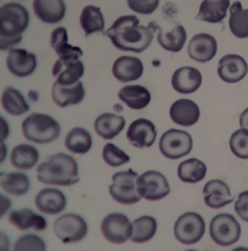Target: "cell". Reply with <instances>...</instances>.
Segmentation results:
<instances>
[{"instance_id":"cell-1","label":"cell","mask_w":248,"mask_h":251,"mask_svg":"<svg viewBox=\"0 0 248 251\" xmlns=\"http://www.w3.org/2000/svg\"><path fill=\"white\" fill-rule=\"evenodd\" d=\"M158 27L155 22L150 23L148 26L140 25V21L135 15L122 16L104 34L119 50L141 53L151 45Z\"/></svg>"},{"instance_id":"cell-2","label":"cell","mask_w":248,"mask_h":251,"mask_svg":"<svg viewBox=\"0 0 248 251\" xmlns=\"http://www.w3.org/2000/svg\"><path fill=\"white\" fill-rule=\"evenodd\" d=\"M37 179L41 184L71 186L80 180L79 167L75 159L67 154L47 156L37 169Z\"/></svg>"},{"instance_id":"cell-3","label":"cell","mask_w":248,"mask_h":251,"mask_svg":"<svg viewBox=\"0 0 248 251\" xmlns=\"http://www.w3.org/2000/svg\"><path fill=\"white\" fill-rule=\"evenodd\" d=\"M0 21L1 50H11L22 41V34L28 26V11L21 4L8 2L0 9Z\"/></svg>"},{"instance_id":"cell-4","label":"cell","mask_w":248,"mask_h":251,"mask_svg":"<svg viewBox=\"0 0 248 251\" xmlns=\"http://www.w3.org/2000/svg\"><path fill=\"white\" fill-rule=\"evenodd\" d=\"M25 139L38 144H47L58 139L61 126L52 117L41 113H33L22 123Z\"/></svg>"},{"instance_id":"cell-5","label":"cell","mask_w":248,"mask_h":251,"mask_svg":"<svg viewBox=\"0 0 248 251\" xmlns=\"http://www.w3.org/2000/svg\"><path fill=\"white\" fill-rule=\"evenodd\" d=\"M138 174L129 169L113 175V184L109 187L112 199L122 204H134L139 202L141 197L137 192L136 181Z\"/></svg>"},{"instance_id":"cell-6","label":"cell","mask_w":248,"mask_h":251,"mask_svg":"<svg viewBox=\"0 0 248 251\" xmlns=\"http://www.w3.org/2000/svg\"><path fill=\"white\" fill-rule=\"evenodd\" d=\"M209 234L219 246L229 247L236 244L241 237V225L230 214H219L211 221Z\"/></svg>"},{"instance_id":"cell-7","label":"cell","mask_w":248,"mask_h":251,"mask_svg":"<svg viewBox=\"0 0 248 251\" xmlns=\"http://www.w3.org/2000/svg\"><path fill=\"white\" fill-rule=\"evenodd\" d=\"M205 223L196 212H186L179 216L174 226V234L178 241L185 245L196 244L203 237Z\"/></svg>"},{"instance_id":"cell-8","label":"cell","mask_w":248,"mask_h":251,"mask_svg":"<svg viewBox=\"0 0 248 251\" xmlns=\"http://www.w3.org/2000/svg\"><path fill=\"white\" fill-rule=\"evenodd\" d=\"M193 141L190 134L182 130L172 128L165 131L159 141V150L163 156L178 159L190 153Z\"/></svg>"},{"instance_id":"cell-9","label":"cell","mask_w":248,"mask_h":251,"mask_svg":"<svg viewBox=\"0 0 248 251\" xmlns=\"http://www.w3.org/2000/svg\"><path fill=\"white\" fill-rule=\"evenodd\" d=\"M54 231L57 237L64 244H74L86 237L88 226L79 215L66 214L55 221Z\"/></svg>"},{"instance_id":"cell-10","label":"cell","mask_w":248,"mask_h":251,"mask_svg":"<svg viewBox=\"0 0 248 251\" xmlns=\"http://www.w3.org/2000/svg\"><path fill=\"white\" fill-rule=\"evenodd\" d=\"M137 192L146 200H161L169 195L171 188L167 178L158 171H149L137 178Z\"/></svg>"},{"instance_id":"cell-11","label":"cell","mask_w":248,"mask_h":251,"mask_svg":"<svg viewBox=\"0 0 248 251\" xmlns=\"http://www.w3.org/2000/svg\"><path fill=\"white\" fill-rule=\"evenodd\" d=\"M100 229L104 238L113 244H124L132 236V223L125 215L117 212L106 216Z\"/></svg>"},{"instance_id":"cell-12","label":"cell","mask_w":248,"mask_h":251,"mask_svg":"<svg viewBox=\"0 0 248 251\" xmlns=\"http://www.w3.org/2000/svg\"><path fill=\"white\" fill-rule=\"evenodd\" d=\"M127 138L133 147L143 149L153 146L157 138V130L153 122L139 118L131 123L127 131Z\"/></svg>"},{"instance_id":"cell-13","label":"cell","mask_w":248,"mask_h":251,"mask_svg":"<svg viewBox=\"0 0 248 251\" xmlns=\"http://www.w3.org/2000/svg\"><path fill=\"white\" fill-rule=\"evenodd\" d=\"M217 73L225 83H238L248 74V63L241 55L226 54L219 62Z\"/></svg>"},{"instance_id":"cell-14","label":"cell","mask_w":248,"mask_h":251,"mask_svg":"<svg viewBox=\"0 0 248 251\" xmlns=\"http://www.w3.org/2000/svg\"><path fill=\"white\" fill-rule=\"evenodd\" d=\"M38 65L36 55L25 49H12L8 53L6 66L13 75L26 77L31 75Z\"/></svg>"},{"instance_id":"cell-15","label":"cell","mask_w":248,"mask_h":251,"mask_svg":"<svg viewBox=\"0 0 248 251\" xmlns=\"http://www.w3.org/2000/svg\"><path fill=\"white\" fill-rule=\"evenodd\" d=\"M83 62L79 58H71L68 60L58 59L52 69V75L56 77L55 82L62 86H71L78 83L84 74Z\"/></svg>"},{"instance_id":"cell-16","label":"cell","mask_w":248,"mask_h":251,"mask_svg":"<svg viewBox=\"0 0 248 251\" xmlns=\"http://www.w3.org/2000/svg\"><path fill=\"white\" fill-rule=\"evenodd\" d=\"M217 51V40L213 35L205 33L195 35L188 47L189 57L201 63L212 60L216 56Z\"/></svg>"},{"instance_id":"cell-17","label":"cell","mask_w":248,"mask_h":251,"mask_svg":"<svg viewBox=\"0 0 248 251\" xmlns=\"http://www.w3.org/2000/svg\"><path fill=\"white\" fill-rule=\"evenodd\" d=\"M204 201L208 207L214 209L224 208L234 201L229 186L223 180H209L204 186Z\"/></svg>"},{"instance_id":"cell-18","label":"cell","mask_w":248,"mask_h":251,"mask_svg":"<svg viewBox=\"0 0 248 251\" xmlns=\"http://www.w3.org/2000/svg\"><path fill=\"white\" fill-rule=\"evenodd\" d=\"M203 76L197 69L191 66L179 68L172 77L174 90L179 94H190L201 86Z\"/></svg>"},{"instance_id":"cell-19","label":"cell","mask_w":248,"mask_h":251,"mask_svg":"<svg viewBox=\"0 0 248 251\" xmlns=\"http://www.w3.org/2000/svg\"><path fill=\"white\" fill-rule=\"evenodd\" d=\"M113 75L121 83H128L140 79L144 73V65L136 57H119L114 62Z\"/></svg>"},{"instance_id":"cell-20","label":"cell","mask_w":248,"mask_h":251,"mask_svg":"<svg viewBox=\"0 0 248 251\" xmlns=\"http://www.w3.org/2000/svg\"><path fill=\"white\" fill-rule=\"evenodd\" d=\"M35 204L42 213L54 216L63 212L67 204L66 195L56 188L41 190L35 198Z\"/></svg>"},{"instance_id":"cell-21","label":"cell","mask_w":248,"mask_h":251,"mask_svg":"<svg viewBox=\"0 0 248 251\" xmlns=\"http://www.w3.org/2000/svg\"><path fill=\"white\" fill-rule=\"evenodd\" d=\"M170 117L176 124L190 127L196 124L200 119V107L191 100H178L171 106Z\"/></svg>"},{"instance_id":"cell-22","label":"cell","mask_w":248,"mask_h":251,"mask_svg":"<svg viewBox=\"0 0 248 251\" xmlns=\"http://www.w3.org/2000/svg\"><path fill=\"white\" fill-rule=\"evenodd\" d=\"M52 99L61 107L80 103L84 99L86 90L82 82L71 86H62L54 82L52 88Z\"/></svg>"},{"instance_id":"cell-23","label":"cell","mask_w":248,"mask_h":251,"mask_svg":"<svg viewBox=\"0 0 248 251\" xmlns=\"http://www.w3.org/2000/svg\"><path fill=\"white\" fill-rule=\"evenodd\" d=\"M8 220L10 224L21 231L33 229L41 232L47 229L45 218L29 208L12 211Z\"/></svg>"},{"instance_id":"cell-24","label":"cell","mask_w":248,"mask_h":251,"mask_svg":"<svg viewBox=\"0 0 248 251\" xmlns=\"http://www.w3.org/2000/svg\"><path fill=\"white\" fill-rule=\"evenodd\" d=\"M50 45L60 59L68 60L71 58H79L83 55V51L80 48L68 44L67 30L62 26L53 30L50 34Z\"/></svg>"},{"instance_id":"cell-25","label":"cell","mask_w":248,"mask_h":251,"mask_svg":"<svg viewBox=\"0 0 248 251\" xmlns=\"http://www.w3.org/2000/svg\"><path fill=\"white\" fill-rule=\"evenodd\" d=\"M34 13L42 22L56 24L66 15V4L62 0H36L33 2Z\"/></svg>"},{"instance_id":"cell-26","label":"cell","mask_w":248,"mask_h":251,"mask_svg":"<svg viewBox=\"0 0 248 251\" xmlns=\"http://www.w3.org/2000/svg\"><path fill=\"white\" fill-rule=\"evenodd\" d=\"M126 121L123 116L105 113L95 119L94 127L99 136L106 140H110L124 129Z\"/></svg>"},{"instance_id":"cell-27","label":"cell","mask_w":248,"mask_h":251,"mask_svg":"<svg viewBox=\"0 0 248 251\" xmlns=\"http://www.w3.org/2000/svg\"><path fill=\"white\" fill-rule=\"evenodd\" d=\"M119 100L134 110L144 108L151 102V95L148 89L140 85L126 86L118 93Z\"/></svg>"},{"instance_id":"cell-28","label":"cell","mask_w":248,"mask_h":251,"mask_svg":"<svg viewBox=\"0 0 248 251\" xmlns=\"http://www.w3.org/2000/svg\"><path fill=\"white\" fill-rule=\"evenodd\" d=\"M158 42L166 51L179 52L184 47L187 39L186 30L181 25H176L169 31H164L158 25Z\"/></svg>"},{"instance_id":"cell-29","label":"cell","mask_w":248,"mask_h":251,"mask_svg":"<svg viewBox=\"0 0 248 251\" xmlns=\"http://www.w3.org/2000/svg\"><path fill=\"white\" fill-rule=\"evenodd\" d=\"M39 160V152L35 147L21 144L12 150L10 161L15 168L27 171L33 168Z\"/></svg>"},{"instance_id":"cell-30","label":"cell","mask_w":248,"mask_h":251,"mask_svg":"<svg viewBox=\"0 0 248 251\" xmlns=\"http://www.w3.org/2000/svg\"><path fill=\"white\" fill-rule=\"evenodd\" d=\"M0 184L6 193L13 196L25 195L30 187L28 176L19 172L1 173Z\"/></svg>"},{"instance_id":"cell-31","label":"cell","mask_w":248,"mask_h":251,"mask_svg":"<svg viewBox=\"0 0 248 251\" xmlns=\"http://www.w3.org/2000/svg\"><path fill=\"white\" fill-rule=\"evenodd\" d=\"M65 146L72 153L84 155L91 150L92 138L85 128L74 127L66 135Z\"/></svg>"},{"instance_id":"cell-32","label":"cell","mask_w":248,"mask_h":251,"mask_svg":"<svg viewBox=\"0 0 248 251\" xmlns=\"http://www.w3.org/2000/svg\"><path fill=\"white\" fill-rule=\"evenodd\" d=\"M207 167L203 162L196 158L181 162L178 167V176L181 181L196 184L205 178Z\"/></svg>"},{"instance_id":"cell-33","label":"cell","mask_w":248,"mask_h":251,"mask_svg":"<svg viewBox=\"0 0 248 251\" xmlns=\"http://www.w3.org/2000/svg\"><path fill=\"white\" fill-rule=\"evenodd\" d=\"M230 5L228 0L223 1H203L200 5V12L196 20L217 24L226 17V12Z\"/></svg>"},{"instance_id":"cell-34","label":"cell","mask_w":248,"mask_h":251,"mask_svg":"<svg viewBox=\"0 0 248 251\" xmlns=\"http://www.w3.org/2000/svg\"><path fill=\"white\" fill-rule=\"evenodd\" d=\"M133 232L131 240L136 244H144L153 238L157 232V221L155 218L144 216L132 223Z\"/></svg>"},{"instance_id":"cell-35","label":"cell","mask_w":248,"mask_h":251,"mask_svg":"<svg viewBox=\"0 0 248 251\" xmlns=\"http://www.w3.org/2000/svg\"><path fill=\"white\" fill-rule=\"evenodd\" d=\"M2 107L4 110L11 115L19 116L29 111V105L19 90L8 86L2 94Z\"/></svg>"},{"instance_id":"cell-36","label":"cell","mask_w":248,"mask_h":251,"mask_svg":"<svg viewBox=\"0 0 248 251\" xmlns=\"http://www.w3.org/2000/svg\"><path fill=\"white\" fill-rule=\"evenodd\" d=\"M80 25L86 32V37L95 32L103 31L105 20L100 8L92 5L86 6L81 13Z\"/></svg>"},{"instance_id":"cell-37","label":"cell","mask_w":248,"mask_h":251,"mask_svg":"<svg viewBox=\"0 0 248 251\" xmlns=\"http://www.w3.org/2000/svg\"><path fill=\"white\" fill-rule=\"evenodd\" d=\"M229 12V26L233 35L238 38H248V9L244 10L241 2H235Z\"/></svg>"},{"instance_id":"cell-38","label":"cell","mask_w":248,"mask_h":251,"mask_svg":"<svg viewBox=\"0 0 248 251\" xmlns=\"http://www.w3.org/2000/svg\"><path fill=\"white\" fill-rule=\"evenodd\" d=\"M103 160L110 167H118L129 163L130 157L124 151L113 143H107L103 150Z\"/></svg>"},{"instance_id":"cell-39","label":"cell","mask_w":248,"mask_h":251,"mask_svg":"<svg viewBox=\"0 0 248 251\" xmlns=\"http://www.w3.org/2000/svg\"><path fill=\"white\" fill-rule=\"evenodd\" d=\"M229 147L237 157L248 159V130H237L229 139Z\"/></svg>"},{"instance_id":"cell-40","label":"cell","mask_w":248,"mask_h":251,"mask_svg":"<svg viewBox=\"0 0 248 251\" xmlns=\"http://www.w3.org/2000/svg\"><path fill=\"white\" fill-rule=\"evenodd\" d=\"M44 240L36 235L27 234L21 236L16 241L14 251H46Z\"/></svg>"},{"instance_id":"cell-41","label":"cell","mask_w":248,"mask_h":251,"mask_svg":"<svg viewBox=\"0 0 248 251\" xmlns=\"http://www.w3.org/2000/svg\"><path fill=\"white\" fill-rule=\"evenodd\" d=\"M127 5L133 11L144 15L153 13L159 6L158 0L154 1H127Z\"/></svg>"},{"instance_id":"cell-42","label":"cell","mask_w":248,"mask_h":251,"mask_svg":"<svg viewBox=\"0 0 248 251\" xmlns=\"http://www.w3.org/2000/svg\"><path fill=\"white\" fill-rule=\"evenodd\" d=\"M234 209L239 217L248 223V191L241 192L234 204Z\"/></svg>"},{"instance_id":"cell-43","label":"cell","mask_w":248,"mask_h":251,"mask_svg":"<svg viewBox=\"0 0 248 251\" xmlns=\"http://www.w3.org/2000/svg\"><path fill=\"white\" fill-rule=\"evenodd\" d=\"M240 126L242 128L248 130V107L240 116Z\"/></svg>"}]
</instances>
